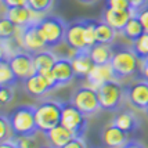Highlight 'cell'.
<instances>
[{"label":"cell","instance_id":"cell-1","mask_svg":"<svg viewBox=\"0 0 148 148\" xmlns=\"http://www.w3.org/2000/svg\"><path fill=\"white\" fill-rule=\"evenodd\" d=\"M7 119L15 138L35 137L39 132L35 119V105H19L7 114Z\"/></svg>","mask_w":148,"mask_h":148},{"label":"cell","instance_id":"cell-2","mask_svg":"<svg viewBox=\"0 0 148 148\" xmlns=\"http://www.w3.org/2000/svg\"><path fill=\"white\" fill-rule=\"evenodd\" d=\"M112 58L111 66L114 71V76L116 80H125L134 76L137 72H140L141 60L136 56L132 47H112Z\"/></svg>","mask_w":148,"mask_h":148},{"label":"cell","instance_id":"cell-3","mask_svg":"<svg viewBox=\"0 0 148 148\" xmlns=\"http://www.w3.org/2000/svg\"><path fill=\"white\" fill-rule=\"evenodd\" d=\"M35 119L39 132L46 134L54 126L61 123V103L47 100L35 105Z\"/></svg>","mask_w":148,"mask_h":148},{"label":"cell","instance_id":"cell-4","mask_svg":"<svg viewBox=\"0 0 148 148\" xmlns=\"http://www.w3.org/2000/svg\"><path fill=\"white\" fill-rule=\"evenodd\" d=\"M98 94L100 107L104 111H118L121 108L125 94V87L119 83V80L111 79L104 82L96 89Z\"/></svg>","mask_w":148,"mask_h":148},{"label":"cell","instance_id":"cell-5","mask_svg":"<svg viewBox=\"0 0 148 148\" xmlns=\"http://www.w3.org/2000/svg\"><path fill=\"white\" fill-rule=\"evenodd\" d=\"M40 31L45 36L47 49H53L57 47L64 42L65 38V31H66V22L62 21L58 17L54 15H47V17H42L38 19Z\"/></svg>","mask_w":148,"mask_h":148},{"label":"cell","instance_id":"cell-6","mask_svg":"<svg viewBox=\"0 0 148 148\" xmlns=\"http://www.w3.org/2000/svg\"><path fill=\"white\" fill-rule=\"evenodd\" d=\"M61 125L77 137H84L87 130V116L69 101L61 103Z\"/></svg>","mask_w":148,"mask_h":148},{"label":"cell","instance_id":"cell-7","mask_svg":"<svg viewBox=\"0 0 148 148\" xmlns=\"http://www.w3.org/2000/svg\"><path fill=\"white\" fill-rule=\"evenodd\" d=\"M71 103L79 111H82L86 116L94 115L101 110L97 90L91 86H82L73 91L71 97Z\"/></svg>","mask_w":148,"mask_h":148},{"label":"cell","instance_id":"cell-8","mask_svg":"<svg viewBox=\"0 0 148 148\" xmlns=\"http://www.w3.org/2000/svg\"><path fill=\"white\" fill-rule=\"evenodd\" d=\"M18 42L24 50L32 53V54L47 49L45 36H43V33L40 31L38 19L31 22V24H28L24 28H19Z\"/></svg>","mask_w":148,"mask_h":148},{"label":"cell","instance_id":"cell-9","mask_svg":"<svg viewBox=\"0 0 148 148\" xmlns=\"http://www.w3.org/2000/svg\"><path fill=\"white\" fill-rule=\"evenodd\" d=\"M8 64L13 69L14 75L17 76L18 82H25L28 77L36 73V68L33 64L32 53L29 51H17L7 58Z\"/></svg>","mask_w":148,"mask_h":148},{"label":"cell","instance_id":"cell-10","mask_svg":"<svg viewBox=\"0 0 148 148\" xmlns=\"http://www.w3.org/2000/svg\"><path fill=\"white\" fill-rule=\"evenodd\" d=\"M125 94L130 105H133L136 110L144 111L148 105V80L141 77L130 83L125 87Z\"/></svg>","mask_w":148,"mask_h":148},{"label":"cell","instance_id":"cell-11","mask_svg":"<svg viewBox=\"0 0 148 148\" xmlns=\"http://www.w3.org/2000/svg\"><path fill=\"white\" fill-rule=\"evenodd\" d=\"M84 28H86L84 19L73 21V22L66 25L64 42L71 50H86V49H89L86 45Z\"/></svg>","mask_w":148,"mask_h":148},{"label":"cell","instance_id":"cell-12","mask_svg":"<svg viewBox=\"0 0 148 148\" xmlns=\"http://www.w3.org/2000/svg\"><path fill=\"white\" fill-rule=\"evenodd\" d=\"M101 140L103 144L111 148H119V147H130L133 145L130 134L123 132L122 129H119L118 126H115L114 123L108 125L103 129L101 133Z\"/></svg>","mask_w":148,"mask_h":148},{"label":"cell","instance_id":"cell-13","mask_svg":"<svg viewBox=\"0 0 148 148\" xmlns=\"http://www.w3.org/2000/svg\"><path fill=\"white\" fill-rule=\"evenodd\" d=\"M71 62L75 71V77L79 79H86V76L89 75V72L91 71V68L94 66V62L90 57L89 49L86 50H72Z\"/></svg>","mask_w":148,"mask_h":148},{"label":"cell","instance_id":"cell-14","mask_svg":"<svg viewBox=\"0 0 148 148\" xmlns=\"http://www.w3.org/2000/svg\"><path fill=\"white\" fill-rule=\"evenodd\" d=\"M53 75L57 80V86H66L68 83H71L72 79L75 77V71L72 66L71 58L60 57L56 60V62L51 68Z\"/></svg>","mask_w":148,"mask_h":148},{"label":"cell","instance_id":"cell-15","mask_svg":"<svg viewBox=\"0 0 148 148\" xmlns=\"http://www.w3.org/2000/svg\"><path fill=\"white\" fill-rule=\"evenodd\" d=\"M132 15H133L132 10H118L105 7V10L103 11V21L112 26L116 32L121 33Z\"/></svg>","mask_w":148,"mask_h":148},{"label":"cell","instance_id":"cell-16","mask_svg":"<svg viewBox=\"0 0 148 148\" xmlns=\"http://www.w3.org/2000/svg\"><path fill=\"white\" fill-rule=\"evenodd\" d=\"M111 79H115L111 64H94L91 71L89 72V75L86 76V80L89 82V86L94 87V89H97L104 82L111 80Z\"/></svg>","mask_w":148,"mask_h":148},{"label":"cell","instance_id":"cell-17","mask_svg":"<svg viewBox=\"0 0 148 148\" xmlns=\"http://www.w3.org/2000/svg\"><path fill=\"white\" fill-rule=\"evenodd\" d=\"M4 15L8 17L18 28H24V26H26L28 24L36 21L33 15H38V14L33 13L28 6H19V7L6 8V14H4Z\"/></svg>","mask_w":148,"mask_h":148},{"label":"cell","instance_id":"cell-18","mask_svg":"<svg viewBox=\"0 0 148 148\" xmlns=\"http://www.w3.org/2000/svg\"><path fill=\"white\" fill-rule=\"evenodd\" d=\"M112 123L118 126L119 129H122L123 132L129 133V134H133L137 132L138 126H140V121L138 118L129 110H123V111H119L118 114L115 115Z\"/></svg>","mask_w":148,"mask_h":148},{"label":"cell","instance_id":"cell-19","mask_svg":"<svg viewBox=\"0 0 148 148\" xmlns=\"http://www.w3.org/2000/svg\"><path fill=\"white\" fill-rule=\"evenodd\" d=\"M45 136L47 138V141H49V144L56 148H64L66 145V143L75 137V134L72 133L71 130L66 129L61 123L54 126L51 130H49Z\"/></svg>","mask_w":148,"mask_h":148},{"label":"cell","instance_id":"cell-20","mask_svg":"<svg viewBox=\"0 0 148 148\" xmlns=\"http://www.w3.org/2000/svg\"><path fill=\"white\" fill-rule=\"evenodd\" d=\"M24 83H25L26 91L33 97H40L46 94L47 91H51V87L47 82V79L45 77V75L38 73V72L31 77H28Z\"/></svg>","mask_w":148,"mask_h":148},{"label":"cell","instance_id":"cell-21","mask_svg":"<svg viewBox=\"0 0 148 148\" xmlns=\"http://www.w3.org/2000/svg\"><path fill=\"white\" fill-rule=\"evenodd\" d=\"M33 57V64L36 68L38 73H46V72L51 71L53 65L56 62L57 57L54 56V53L50 51V49H45L32 54Z\"/></svg>","mask_w":148,"mask_h":148},{"label":"cell","instance_id":"cell-22","mask_svg":"<svg viewBox=\"0 0 148 148\" xmlns=\"http://www.w3.org/2000/svg\"><path fill=\"white\" fill-rule=\"evenodd\" d=\"M89 53L94 64H110L112 58V45H104V43H94L89 47Z\"/></svg>","mask_w":148,"mask_h":148},{"label":"cell","instance_id":"cell-23","mask_svg":"<svg viewBox=\"0 0 148 148\" xmlns=\"http://www.w3.org/2000/svg\"><path fill=\"white\" fill-rule=\"evenodd\" d=\"M116 31L103 19L97 22L96 25V39L97 43H104V45H112L116 36Z\"/></svg>","mask_w":148,"mask_h":148},{"label":"cell","instance_id":"cell-24","mask_svg":"<svg viewBox=\"0 0 148 148\" xmlns=\"http://www.w3.org/2000/svg\"><path fill=\"white\" fill-rule=\"evenodd\" d=\"M121 33L126 39H129L130 42H133L138 36H141L143 33H144V28H143V24H141V21L138 19V17L137 15H132Z\"/></svg>","mask_w":148,"mask_h":148},{"label":"cell","instance_id":"cell-25","mask_svg":"<svg viewBox=\"0 0 148 148\" xmlns=\"http://www.w3.org/2000/svg\"><path fill=\"white\" fill-rule=\"evenodd\" d=\"M18 82L17 76L14 75L11 66L8 64V60L0 61V86H14Z\"/></svg>","mask_w":148,"mask_h":148},{"label":"cell","instance_id":"cell-26","mask_svg":"<svg viewBox=\"0 0 148 148\" xmlns=\"http://www.w3.org/2000/svg\"><path fill=\"white\" fill-rule=\"evenodd\" d=\"M18 31L19 28L8 17H0V40L15 38Z\"/></svg>","mask_w":148,"mask_h":148},{"label":"cell","instance_id":"cell-27","mask_svg":"<svg viewBox=\"0 0 148 148\" xmlns=\"http://www.w3.org/2000/svg\"><path fill=\"white\" fill-rule=\"evenodd\" d=\"M132 50L140 60L148 58V32H144L141 36L132 42Z\"/></svg>","mask_w":148,"mask_h":148},{"label":"cell","instance_id":"cell-28","mask_svg":"<svg viewBox=\"0 0 148 148\" xmlns=\"http://www.w3.org/2000/svg\"><path fill=\"white\" fill-rule=\"evenodd\" d=\"M53 4H54V0H28V7L38 15L50 11Z\"/></svg>","mask_w":148,"mask_h":148},{"label":"cell","instance_id":"cell-29","mask_svg":"<svg viewBox=\"0 0 148 148\" xmlns=\"http://www.w3.org/2000/svg\"><path fill=\"white\" fill-rule=\"evenodd\" d=\"M84 22H86V28H84L86 45H87V47H91L94 43H97V39H96L97 21H94V19H84Z\"/></svg>","mask_w":148,"mask_h":148},{"label":"cell","instance_id":"cell-30","mask_svg":"<svg viewBox=\"0 0 148 148\" xmlns=\"http://www.w3.org/2000/svg\"><path fill=\"white\" fill-rule=\"evenodd\" d=\"M14 136L13 132H11V127H10V123H8V119H7V115H1L0 114V145L3 143L11 140Z\"/></svg>","mask_w":148,"mask_h":148},{"label":"cell","instance_id":"cell-31","mask_svg":"<svg viewBox=\"0 0 148 148\" xmlns=\"http://www.w3.org/2000/svg\"><path fill=\"white\" fill-rule=\"evenodd\" d=\"M13 97V86H0V104H8Z\"/></svg>","mask_w":148,"mask_h":148},{"label":"cell","instance_id":"cell-32","mask_svg":"<svg viewBox=\"0 0 148 148\" xmlns=\"http://www.w3.org/2000/svg\"><path fill=\"white\" fill-rule=\"evenodd\" d=\"M136 15L138 17V19L141 21L143 28H144V32H148V1L144 6L136 13Z\"/></svg>","mask_w":148,"mask_h":148},{"label":"cell","instance_id":"cell-33","mask_svg":"<svg viewBox=\"0 0 148 148\" xmlns=\"http://www.w3.org/2000/svg\"><path fill=\"white\" fill-rule=\"evenodd\" d=\"M107 7L118 8V10H130L129 0H105Z\"/></svg>","mask_w":148,"mask_h":148},{"label":"cell","instance_id":"cell-34","mask_svg":"<svg viewBox=\"0 0 148 148\" xmlns=\"http://www.w3.org/2000/svg\"><path fill=\"white\" fill-rule=\"evenodd\" d=\"M86 147V143H84V137H77L75 136L73 138H71L69 141L66 143V145L64 148H82Z\"/></svg>","mask_w":148,"mask_h":148},{"label":"cell","instance_id":"cell-35","mask_svg":"<svg viewBox=\"0 0 148 148\" xmlns=\"http://www.w3.org/2000/svg\"><path fill=\"white\" fill-rule=\"evenodd\" d=\"M1 4L10 8V7H19V6H28V0H1Z\"/></svg>","mask_w":148,"mask_h":148},{"label":"cell","instance_id":"cell-36","mask_svg":"<svg viewBox=\"0 0 148 148\" xmlns=\"http://www.w3.org/2000/svg\"><path fill=\"white\" fill-rule=\"evenodd\" d=\"M148 0H129V4H130V10H132V13L133 15H136V13L141 8L145 3H147Z\"/></svg>","mask_w":148,"mask_h":148},{"label":"cell","instance_id":"cell-37","mask_svg":"<svg viewBox=\"0 0 148 148\" xmlns=\"http://www.w3.org/2000/svg\"><path fill=\"white\" fill-rule=\"evenodd\" d=\"M140 75L143 79L148 80V58L141 60V64H140Z\"/></svg>","mask_w":148,"mask_h":148},{"label":"cell","instance_id":"cell-38","mask_svg":"<svg viewBox=\"0 0 148 148\" xmlns=\"http://www.w3.org/2000/svg\"><path fill=\"white\" fill-rule=\"evenodd\" d=\"M7 53H6V50H4V47H3V45L0 43V61L1 60H7Z\"/></svg>","mask_w":148,"mask_h":148},{"label":"cell","instance_id":"cell-39","mask_svg":"<svg viewBox=\"0 0 148 148\" xmlns=\"http://www.w3.org/2000/svg\"><path fill=\"white\" fill-rule=\"evenodd\" d=\"M77 1H80V3H84V4H91V3H94L96 0H77Z\"/></svg>","mask_w":148,"mask_h":148},{"label":"cell","instance_id":"cell-40","mask_svg":"<svg viewBox=\"0 0 148 148\" xmlns=\"http://www.w3.org/2000/svg\"><path fill=\"white\" fill-rule=\"evenodd\" d=\"M144 112H145V114H147V116H148V105L145 107V110H144Z\"/></svg>","mask_w":148,"mask_h":148},{"label":"cell","instance_id":"cell-41","mask_svg":"<svg viewBox=\"0 0 148 148\" xmlns=\"http://www.w3.org/2000/svg\"><path fill=\"white\" fill-rule=\"evenodd\" d=\"M0 4H1V0H0Z\"/></svg>","mask_w":148,"mask_h":148}]
</instances>
